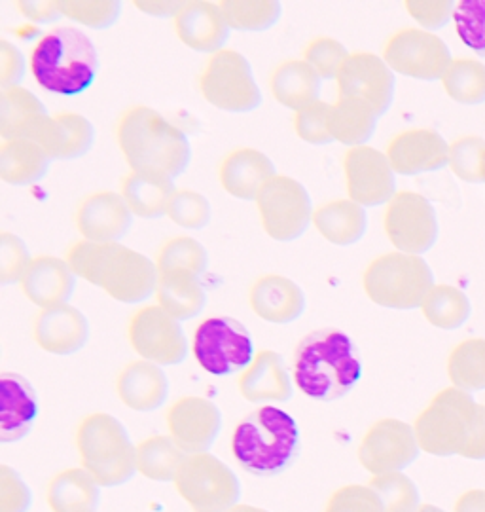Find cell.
<instances>
[{"label":"cell","mask_w":485,"mask_h":512,"mask_svg":"<svg viewBox=\"0 0 485 512\" xmlns=\"http://www.w3.org/2000/svg\"><path fill=\"white\" fill-rule=\"evenodd\" d=\"M362 372L355 342L343 330H311L294 349L292 380L313 401L334 403L347 397Z\"/></svg>","instance_id":"6da1fadb"},{"label":"cell","mask_w":485,"mask_h":512,"mask_svg":"<svg viewBox=\"0 0 485 512\" xmlns=\"http://www.w3.org/2000/svg\"><path fill=\"white\" fill-rule=\"evenodd\" d=\"M65 260L76 277L103 289L122 304H141L158 291L156 260L122 243H72Z\"/></svg>","instance_id":"7a4b0ae2"},{"label":"cell","mask_w":485,"mask_h":512,"mask_svg":"<svg viewBox=\"0 0 485 512\" xmlns=\"http://www.w3.org/2000/svg\"><path fill=\"white\" fill-rule=\"evenodd\" d=\"M116 143L131 171L180 177L192 162V147L182 129L158 110L135 105L116 122Z\"/></svg>","instance_id":"3957f363"},{"label":"cell","mask_w":485,"mask_h":512,"mask_svg":"<svg viewBox=\"0 0 485 512\" xmlns=\"http://www.w3.org/2000/svg\"><path fill=\"white\" fill-rule=\"evenodd\" d=\"M414 431L421 452L431 456L485 459V408L463 389L440 391L417 416Z\"/></svg>","instance_id":"277c9868"},{"label":"cell","mask_w":485,"mask_h":512,"mask_svg":"<svg viewBox=\"0 0 485 512\" xmlns=\"http://www.w3.org/2000/svg\"><path fill=\"white\" fill-rule=\"evenodd\" d=\"M99 54L91 38L72 25L50 29L31 52V73L46 92L76 97L88 92L99 74Z\"/></svg>","instance_id":"5b68a950"},{"label":"cell","mask_w":485,"mask_h":512,"mask_svg":"<svg viewBox=\"0 0 485 512\" xmlns=\"http://www.w3.org/2000/svg\"><path fill=\"white\" fill-rule=\"evenodd\" d=\"M300 450L296 420L273 404H262L237 423L232 435V452L243 471L252 476L285 473Z\"/></svg>","instance_id":"8992f818"},{"label":"cell","mask_w":485,"mask_h":512,"mask_svg":"<svg viewBox=\"0 0 485 512\" xmlns=\"http://www.w3.org/2000/svg\"><path fill=\"white\" fill-rule=\"evenodd\" d=\"M76 450L82 467L101 488L127 484L137 471V446L124 423L107 412H93L76 427Z\"/></svg>","instance_id":"52a82bcc"},{"label":"cell","mask_w":485,"mask_h":512,"mask_svg":"<svg viewBox=\"0 0 485 512\" xmlns=\"http://www.w3.org/2000/svg\"><path fill=\"white\" fill-rule=\"evenodd\" d=\"M366 296L381 308H421L434 287V274L425 258L408 253H385L374 258L362 275Z\"/></svg>","instance_id":"ba28073f"},{"label":"cell","mask_w":485,"mask_h":512,"mask_svg":"<svg viewBox=\"0 0 485 512\" xmlns=\"http://www.w3.org/2000/svg\"><path fill=\"white\" fill-rule=\"evenodd\" d=\"M198 86L203 99L224 112L245 114L262 105V90L251 63L237 50L224 48L209 55L199 73Z\"/></svg>","instance_id":"9c48e42d"},{"label":"cell","mask_w":485,"mask_h":512,"mask_svg":"<svg viewBox=\"0 0 485 512\" xmlns=\"http://www.w3.org/2000/svg\"><path fill=\"white\" fill-rule=\"evenodd\" d=\"M192 349L198 365L215 378L245 372L256 357L249 329L232 317H207L194 330Z\"/></svg>","instance_id":"30bf717a"},{"label":"cell","mask_w":485,"mask_h":512,"mask_svg":"<svg viewBox=\"0 0 485 512\" xmlns=\"http://www.w3.org/2000/svg\"><path fill=\"white\" fill-rule=\"evenodd\" d=\"M173 484L194 512L230 511L241 497L237 475L209 452L186 456Z\"/></svg>","instance_id":"8fae6325"},{"label":"cell","mask_w":485,"mask_h":512,"mask_svg":"<svg viewBox=\"0 0 485 512\" xmlns=\"http://www.w3.org/2000/svg\"><path fill=\"white\" fill-rule=\"evenodd\" d=\"M254 202L266 234L275 241H296L313 224L315 207L306 186L288 175L271 177Z\"/></svg>","instance_id":"7c38bea8"},{"label":"cell","mask_w":485,"mask_h":512,"mask_svg":"<svg viewBox=\"0 0 485 512\" xmlns=\"http://www.w3.org/2000/svg\"><path fill=\"white\" fill-rule=\"evenodd\" d=\"M127 338L141 359L160 366L180 365L190 351L179 319L162 306H144L135 311L127 323Z\"/></svg>","instance_id":"4fadbf2b"},{"label":"cell","mask_w":485,"mask_h":512,"mask_svg":"<svg viewBox=\"0 0 485 512\" xmlns=\"http://www.w3.org/2000/svg\"><path fill=\"white\" fill-rule=\"evenodd\" d=\"M381 57L393 73L425 82L442 80L453 63L450 48L442 38L414 27L400 29L387 38Z\"/></svg>","instance_id":"5bb4252c"},{"label":"cell","mask_w":485,"mask_h":512,"mask_svg":"<svg viewBox=\"0 0 485 512\" xmlns=\"http://www.w3.org/2000/svg\"><path fill=\"white\" fill-rule=\"evenodd\" d=\"M383 226L396 251L417 256L431 251L440 232L431 202L410 190L396 192L395 198L387 203Z\"/></svg>","instance_id":"9a60e30c"},{"label":"cell","mask_w":485,"mask_h":512,"mask_svg":"<svg viewBox=\"0 0 485 512\" xmlns=\"http://www.w3.org/2000/svg\"><path fill=\"white\" fill-rule=\"evenodd\" d=\"M421 454L414 427L406 421L383 418L374 421L360 440V465L374 475L402 473Z\"/></svg>","instance_id":"2e32d148"},{"label":"cell","mask_w":485,"mask_h":512,"mask_svg":"<svg viewBox=\"0 0 485 512\" xmlns=\"http://www.w3.org/2000/svg\"><path fill=\"white\" fill-rule=\"evenodd\" d=\"M338 97L364 103L381 118L395 101V73L383 57L372 52L347 55L336 76Z\"/></svg>","instance_id":"e0dca14e"},{"label":"cell","mask_w":485,"mask_h":512,"mask_svg":"<svg viewBox=\"0 0 485 512\" xmlns=\"http://www.w3.org/2000/svg\"><path fill=\"white\" fill-rule=\"evenodd\" d=\"M343 175L349 200L362 207H379L396 196L395 169L387 154L378 148H347L343 154Z\"/></svg>","instance_id":"ac0fdd59"},{"label":"cell","mask_w":485,"mask_h":512,"mask_svg":"<svg viewBox=\"0 0 485 512\" xmlns=\"http://www.w3.org/2000/svg\"><path fill=\"white\" fill-rule=\"evenodd\" d=\"M165 421L169 437L186 456L209 452L222 431L220 408L213 401L196 395L180 397L171 404Z\"/></svg>","instance_id":"d6986e66"},{"label":"cell","mask_w":485,"mask_h":512,"mask_svg":"<svg viewBox=\"0 0 485 512\" xmlns=\"http://www.w3.org/2000/svg\"><path fill=\"white\" fill-rule=\"evenodd\" d=\"M21 139L35 141L52 160H76L95 145V128L78 112H57L40 116Z\"/></svg>","instance_id":"ffe728a7"},{"label":"cell","mask_w":485,"mask_h":512,"mask_svg":"<svg viewBox=\"0 0 485 512\" xmlns=\"http://www.w3.org/2000/svg\"><path fill=\"white\" fill-rule=\"evenodd\" d=\"M133 217L122 194L99 190L84 196L76 205L74 226L88 241L120 243L131 228Z\"/></svg>","instance_id":"44dd1931"},{"label":"cell","mask_w":485,"mask_h":512,"mask_svg":"<svg viewBox=\"0 0 485 512\" xmlns=\"http://www.w3.org/2000/svg\"><path fill=\"white\" fill-rule=\"evenodd\" d=\"M90 332L88 317L72 304L42 308L33 319L36 346L59 357H69L86 348Z\"/></svg>","instance_id":"7402d4cb"},{"label":"cell","mask_w":485,"mask_h":512,"mask_svg":"<svg viewBox=\"0 0 485 512\" xmlns=\"http://www.w3.org/2000/svg\"><path fill=\"white\" fill-rule=\"evenodd\" d=\"M385 154L398 175L431 173L450 164V147L434 129L415 128L396 133Z\"/></svg>","instance_id":"603a6c76"},{"label":"cell","mask_w":485,"mask_h":512,"mask_svg":"<svg viewBox=\"0 0 485 512\" xmlns=\"http://www.w3.org/2000/svg\"><path fill=\"white\" fill-rule=\"evenodd\" d=\"M239 393L254 404L288 403L294 395V380L283 355L260 349L251 366L237 378Z\"/></svg>","instance_id":"cb8c5ba5"},{"label":"cell","mask_w":485,"mask_h":512,"mask_svg":"<svg viewBox=\"0 0 485 512\" xmlns=\"http://www.w3.org/2000/svg\"><path fill=\"white\" fill-rule=\"evenodd\" d=\"M173 27L184 46L209 55L224 50L232 31L218 8V2L207 0L184 2L173 19Z\"/></svg>","instance_id":"d4e9b609"},{"label":"cell","mask_w":485,"mask_h":512,"mask_svg":"<svg viewBox=\"0 0 485 512\" xmlns=\"http://www.w3.org/2000/svg\"><path fill=\"white\" fill-rule=\"evenodd\" d=\"M40 404L33 384L18 372L0 378V442L14 444L35 429Z\"/></svg>","instance_id":"484cf974"},{"label":"cell","mask_w":485,"mask_h":512,"mask_svg":"<svg viewBox=\"0 0 485 512\" xmlns=\"http://www.w3.org/2000/svg\"><path fill=\"white\" fill-rule=\"evenodd\" d=\"M251 310L273 325H288L298 321L307 308L302 287L285 275H260L249 289Z\"/></svg>","instance_id":"4316f807"},{"label":"cell","mask_w":485,"mask_h":512,"mask_svg":"<svg viewBox=\"0 0 485 512\" xmlns=\"http://www.w3.org/2000/svg\"><path fill=\"white\" fill-rule=\"evenodd\" d=\"M275 164L268 154L252 147L230 150L218 165V181L235 198L256 200L262 186L275 177Z\"/></svg>","instance_id":"83f0119b"},{"label":"cell","mask_w":485,"mask_h":512,"mask_svg":"<svg viewBox=\"0 0 485 512\" xmlns=\"http://www.w3.org/2000/svg\"><path fill=\"white\" fill-rule=\"evenodd\" d=\"M78 277L65 258L52 255H38L31 260L27 272L21 279V291L31 300V304L42 308H52L59 304H69L76 291Z\"/></svg>","instance_id":"f1b7e54d"},{"label":"cell","mask_w":485,"mask_h":512,"mask_svg":"<svg viewBox=\"0 0 485 512\" xmlns=\"http://www.w3.org/2000/svg\"><path fill=\"white\" fill-rule=\"evenodd\" d=\"M116 395L129 410L154 412L167 403L169 378L156 363L131 361L118 372Z\"/></svg>","instance_id":"f546056e"},{"label":"cell","mask_w":485,"mask_h":512,"mask_svg":"<svg viewBox=\"0 0 485 512\" xmlns=\"http://www.w3.org/2000/svg\"><path fill=\"white\" fill-rule=\"evenodd\" d=\"M323 78L304 59L281 61L270 73V92L285 109H304L319 101Z\"/></svg>","instance_id":"4dcf8cb0"},{"label":"cell","mask_w":485,"mask_h":512,"mask_svg":"<svg viewBox=\"0 0 485 512\" xmlns=\"http://www.w3.org/2000/svg\"><path fill=\"white\" fill-rule=\"evenodd\" d=\"M46 501L52 512H97L101 486L84 467H69L50 478Z\"/></svg>","instance_id":"1f68e13d"},{"label":"cell","mask_w":485,"mask_h":512,"mask_svg":"<svg viewBox=\"0 0 485 512\" xmlns=\"http://www.w3.org/2000/svg\"><path fill=\"white\" fill-rule=\"evenodd\" d=\"M313 226L328 243L349 247L368 232L366 207L345 198L323 203L313 213Z\"/></svg>","instance_id":"d6a6232c"},{"label":"cell","mask_w":485,"mask_h":512,"mask_svg":"<svg viewBox=\"0 0 485 512\" xmlns=\"http://www.w3.org/2000/svg\"><path fill=\"white\" fill-rule=\"evenodd\" d=\"M175 183L169 177L129 171L120 184L131 213L141 219H160L167 215V207L175 194Z\"/></svg>","instance_id":"836d02e7"},{"label":"cell","mask_w":485,"mask_h":512,"mask_svg":"<svg viewBox=\"0 0 485 512\" xmlns=\"http://www.w3.org/2000/svg\"><path fill=\"white\" fill-rule=\"evenodd\" d=\"M52 162L44 148L29 139L2 141L0 145V179L12 186L40 183Z\"/></svg>","instance_id":"e575fe53"},{"label":"cell","mask_w":485,"mask_h":512,"mask_svg":"<svg viewBox=\"0 0 485 512\" xmlns=\"http://www.w3.org/2000/svg\"><path fill=\"white\" fill-rule=\"evenodd\" d=\"M156 298L158 306L180 323L198 317L207 306L205 287L198 275L192 274H160Z\"/></svg>","instance_id":"d590c367"},{"label":"cell","mask_w":485,"mask_h":512,"mask_svg":"<svg viewBox=\"0 0 485 512\" xmlns=\"http://www.w3.org/2000/svg\"><path fill=\"white\" fill-rule=\"evenodd\" d=\"M376 112L353 99H340L330 109V133L347 148L364 147L378 128Z\"/></svg>","instance_id":"8d00e7d4"},{"label":"cell","mask_w":485,"mask_h":512,"mask_svg":"<svg viewBox=\"0 0 485 512\" xmlns=\"http://www.w3.org/2000/svg\"><path fill=\"white\" fill-rule=\"evenodd\" d=\"M44 103L25 88H8L0 92V135L2 141L21 139L29 126L46 116Z\"/></svg>","instance_id":"74e56055"},{"label":"cell","mask_w":485,"mask_h":512,"mask_svg":"<svg viewBox=\"0 0 485 512\" xmlns=\"http://www.w3.org/2000/svg\"><path fill=\"white\" fill-rule=\"evenodd\" d=\"M186 454L167 435H152L137 444V471L154 482H173Z\"/></svg>","instance_id":"f35d334b"},{"label":"cell","mask_w":485,"mask_h":512,"mask_svg":"<svg viewBox=\"0 0 485 512\" xmlns=\"http://www.w3.org/2000/svg\"><path fill=\"white\" fill-rule=\"evenodd\" d=\"M218 8L232 31L264 33L277 25L283 4L277 0H222Z\"/></svg>","instance_id":"ab89813d"},{"label":"cell","mask_w":485,"mask_h":512,"mask_svg":"<svg viewBox=\"0 0 485 512\" xmlns=\"http://www.w3.org/2000/svg\"><path fill=\"white\" fill-rule=\"evenodd\" d=\"M423 315L432 327L442 330L461 329L472 313L467 294L451 285H434L427 294L423 306Z\"/></svg>","instance_id":"60d3db41"},{"label":"cell","mask_w":485,"mask_h":512,"mask_svg":"<svg viewBox=\"0 0 485 512\" xmlns=\"http://www.w3.org/2000/svg\"><path fill=\"white\" fill-rule=\"evenodd\" d=\"M156 266L160 274L201 275L209 268V253L190 236H175L163 241L156 253Z\"/></svg>","instance_id":"b9f144b4"},{"label":"cell","mask_w":485,"mask_h":512,"mask_svg":"<svg viewBox=\"0 0 485 512\" xmlns=\"http://www.w3.org/2000/svg\"><path fill=\"white\" fill-rule=\"evenodd\" d=\"M451 384L463 391L485 389V340L470 338L457 344L448 359Z\"/></svg>","instance_id":"7bdbcfd3"},{"label":"cell","mask_w":485,"mask_h":512,"mask_svg":"<svg viewBox=\"0 0 485 512\" xmlns=\"http://www.w3.org/2000/svg\"><path fill=\"white\" fill-rule=\"evenodd\" d=\"M442 84L451 99L461 105L485 103V65L476 59H455Z\"/></svg>","instance_id":"ee69618b"},{"label":"cell","mask_w":485,"mask_h":512,"mask_svg":"<svg viewBox=\"0 0 485 512\" xmlns=\"http://www.w3.org/2000/svg\"><path fill=\"white\" fill-rule=\"evenodd\" d=\"M368 486L378 495L383 512H415L421 507L419 490L404 473L374 475Z\"/></svg>","instance_id":"f6af8a7d"},{"label":"cell","mask_w":485,"mask_h":512,"mask_svg":"<svg viewBox=\"0 0 485 512\" xmlns=\"http://www.w3.org/2000/svg\"><path fill=\"white\" fill-rule=\"evenodd\" d=\"M63 18L95 31L110 29L122 16V2L118 0H61Z\"/></svg>","instance_id":"bcb514c9"},{"label":"cell","mask_w":485,"mask_h":512,"mask_svg":"<svg viewBox=\"0 0 485 512\" xmlns=\"http://www.w3.org/2000/svg\"><path fill=\"white\" fill-rule=\"evenodd\" d=\"M451 171L465 183H485V141L465 135L450 145Z\"/></svg>","instance_id":"7dc6e473"},{"label":"cell","mask_w":485,"mask_h":512,"mask_svg":"<svg viewBox=\"0 0 485 512\" xmlns=\"http://www.w3.org/2000/svg\"><path fill=\"white\" fill-rule=\"evenodd\" d=\"M167 217L180 228L203 230L213 219V207L198 190L177 188L167 207Z\"/></svg>","instance_id":"c3c4849f"},{"label":"cell","mask_w":485,"mask_h":512,"mask_svg":"<svg viewBox=\"0 0 485 512\" xmlns=\"http://www.w3.org/2000/svg\"><path fill=\"white\" fill-rule=\"evenodd\" d=\"M453 21L465 46L485 57V0L457 2Z\"/></svg>","instance_id":"681fc988"},{"label":"cell","mask_w":485,"mask_h":512,"mask_svg":"<svg viewBox=\"0 0 485 512\" xmlns=\"http://www.w3.org/2000/svg\"><path fill=\"white\" fill-rule=\"evenodd\" d=\"M330 109L332 105L324 103V101H315L311 105H307L304 109L294 112V131L296 135L309 145L315 147H323L334 143V137L330 133Z\"/></svg>","instance_id":"f907efd6"},{"label":"cell","mask_w":485,"mask_h":512,"mask_svg":"<svg viewBox=\"0 0 485 512\" xmlns=\"http://www.w3.org/2000/svg\"><path fill=\"white\" fill-rule=\"evenodd\" d=\"M347 48L340 40L332 37H317L307 42L302 59L313 67L323 80H332L340 73L343 61L347 59Z\"/></svg>","instance_id":"816d5d0a"},{"label":"cell","mask_w":485,"mask_h":512,"mask_svg":"<svg viewBox=\"0 0 485 512\" xmlns=\"http://www.w3.org/2000/svg\"><path fill=\"white\" fill-rule=\"evenodd\" d=\"M31 260L23 239L12 232L0 234V283L4 287L21 283Z\"/></svg>","instance_id":"f5cc1de1"},{"label":"cell","mask_w":485,"mask_h":512,"mask_svg":"<svg viewBox=\"0 0 485 512\" xmlns=\"http://www.w3.org/2000/svg\"><path fill=\"white\" fill-rule=\"evenodd\" d=\"M323 512H383V505L370 486L347 484L328 497Z\"/></svg>","instance_id":"db71d44e"},{"label":"cell","mask_w":485,"mask_h":512,"mask_svg":"<svg viewBox=\"0 0 485 512\" xmlns=\"http://www.w3.org/2000/svg\"><path fill=\"white\" fill-rule=\"evenodd\" d=\"M33 492L25 480L10 467H0V512H29Z\"/></svg>","instance_id":"11a10c76"},{"label":"cell","mask_w":485,"mask_h":512,"mask_svg":"<svg viewBox=\"0 0 485 512\" xmlns=\"http://www.w3.org/2000/svg\"><path fill=\"white\" fill-rule=\"evenodd\" d=\"M406 10L412 18L425 27V31H438L442 27L448 25V21L455 14V6L457 2L450 0H442V2H425V0H408Z\"/></svg>","instance_id":"9f6ffc18"},{"label":"cell","mask_w":485,"mask_h":512,"mask_svg":"<svg viewBox=\"0 0 485 512\" xmlns=\"http://www.w3.org/2000/svg\"><path fill=\"white\" fill-rule=\"evenodd\" d=\"M25 73H27V63H25L23 54L12 42L2 40L0 42V86H2V90L18 88L25 78Z\"/></svg>","instance_id":"6f0895ef"},{"label":"cell","mask_w":485,"mask_h":512,"mask_svg":"<svg viewBox=\"0 0 485 512\" xmlns=\"http://www.w3.org/2000/svg\"><path fill=\"white\" fill-rule=\"evenodd\" d=\"M16 6L23 18L38 25H50L63 18L61 4L55 0H19Z\"/></svg>","instance_id":"680465c9"},{"label":"cell","mask_w":485,"mask_h":512,"mask_svg":"<svg viewBox=\"0 0 485 512\" xmlns=\"http://www.w3.org/2000/svg\"><path fill=\"white\" fill-rule=\"evenodd\" d=\"M135 8H139L146 16H154V18H173L179 14L180 8L184 6V2H167V0H139L133 2Z\"/></svg>","instance_id":"91938a15"},{"label":"cell","mask_w":485,"mask_h":512,"mask_svg":"<svg viewBox=\"0 0 485 512\" xmlns=\"http://www.w3.org/2000/svg\"><path fill=\"white\" fill-rule=\"evenodd\" d=\"M455 512H485L484 490H472L461 495L455 503Z\"/></svg>","instance_id":"94428289"},{"label":"cell","mask_w":485,"mask_h":512,"mask_svg":"<svg viewBox=\"0 0 485 512\" xmlns=\"http://www.w3.org/2000/svg\"><path fill=\"white\" fill-rule=\"evenodd\" d=\"M226 512H270L266 511V509H262V507H254V505H241V503H237L234 505L230 511Z\"/></svg>","instance_id":"6125c7cd"},{"label":"cell","mask_w":485,"mask_h":512,"mask_svg":"<svg viewBox=\"0 0 485 512\" xmlns=\"http://www.w3.org/2000/svg\"><path fill=\"white\" fill-rule=\"evenodd\" d=\"M415 512H446L442 511V509H438V507H434V505H421L419 509Z\"/></svg>","instance_id":"be15d7a7"}]
</instances>
